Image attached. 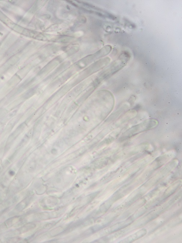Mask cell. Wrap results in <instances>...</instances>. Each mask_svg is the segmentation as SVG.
I'll return each instance as SVG.
<instances>
[{"label": "cell", "mask_w": 182, "mask_h": 243, "mask_svg": "<svg viewBox=\"0 0 182 243\" xmlns=\"http://www.w3.org/2000/svg\"><path fill=\"white\" fill-rule=\"evenodd\" d=\"M158 124V121L154 119H150L146 120L143 123L134 126L125 133L128 136H132L141 132L150 130L156 127Z\"/></svg>", "instance_id": "obj_1"}, {"label": "cell", "mask_w": 182, "mask_h": 243, "mask_svg": "<svg viewBox=\"0 0 182 243\" xmlns=\"http://www.w3.org/2000/svg\"><path fill=\"white\" fill-rule=\"evenodd\" d=\"M56 152H57V150H55V149H53V150H52V153H53V154H55L56 153Z\"/></svg>", "instance_id": "obj_2"}]
</instances>
